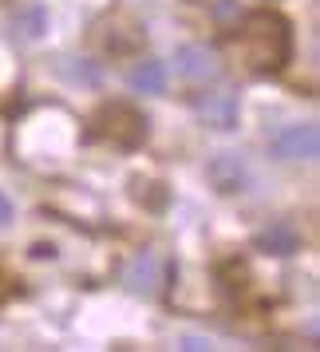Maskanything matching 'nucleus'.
Masks as SVG:
<instances>
[{
  "mask_svg": "<svg viewBox=\"0 0 320 352\" xmlns=\"http://www.w3.org/2000/svg\"><path fill=\"white\" fill-rule=\"evenodd\" d=\"M233 48H238V60L245 64V72L273 76L293 56V28L281 12L261 8V12H249L241 20V28L233 32Z\"/></svg>",
  "mask_w": 320,
  "mask_h": 352,
  "instance_id": "f257e3e1",
  "label": "nucleus"
},
{
  "mask_svg": "<svg viewBox=\"0 0 320 352\" xmlns=\"http://www.w3.org/2000/svg\"><path fill=\"white\" fill-rule=\"evenodd\" d=\"M146 115L135 111L130 103H107L99 107L95 119H91V135L103 139L111 146H123V151H135V146L146 143Z\"/></svg>",
  "mask_w": 320,
  "mask_h": 352,
  "instance_id": "f03ea898",
  "label": "nucleus"
},
{
  "mask_svg": "<svg viewBox=\"0 0 320 352\" xmlns=\"http://www.w3.org/2000/svg\"><path fill=\"white\" fill-rule=\"evenodd\" d=\"M174 72L190 83H206V80H218L222 76V60L206 44H182L174 52Z\"/></svg>",
  "mask_w": 320,
  "mask_h": 352,
  "instance_id": "7ed1b4c3",
  "label": "nucleus"
},
{
  "mask_svg": "<svg viewBox=\"0 0 320 352\" xmlns=\"http://www.w3.org/2000/svg\"><path fill=\"white\" fill-rule=\"evenodd\" d=\"M238 111H241V103L233 91H202V96H194V115L214 131L238 127Z\"/></svg>",
  "mask_w": 320,
  "mask_h": 352,
  "instance_id": "20e7f679",
  "label": "nucleus"
},
{
  "mask_svg": "<svg viewBox=\"0 0 320 352\" xmlns=\"http://www.w3.org/2000/svg\"><path fill=\"white\" fill-rule=\"evenodd\" d=\"M317 151H320V135L312 123H301V127H288L277 135V143H273V155L277 159H288V162H308V159H317Z\"/></svg>",
  "mask_w": 320,
  "mask_h": 352,
  "instance_id": "39448f33",
  "label": "nucleus"
},
{
  "mask_svg": "<svg viewBox=\"0 0 320 352\" xmlns=\"http://www.w3.org/2000/svg\"><path fill=\"white\" fill-rule=\"evenodd\" d=\"M209 182H214V190L222 194H238L245 190V182H249V170H245V159H241L238 151H222V155H214L206 166Z\"/></svg>",
  "mask_w": 320,
  "mask_h": 352,
  "instance_id": "423d86ee",
  "label": "nucleus"
},
{
  "mask_svg": "<svg viewBox=\"0 0 320 352\" xmlns=\"http://www.w3.org/2000/svg\"><path fill=\"white\" fill-rule=\"evenodd\" d=\"M253 250H261V254H269V257L297 254V250H301V230L293 222H269L265 230H257Z\"/></svg>",
  "mask_w": 320,
  "mask_h": 352,
  "instance_id": "0eeeda50",
  "label": "nucleus"
},
{
  "mask_svg": "<svg viewBox=\"0 0 320 352\" xmlns=\"http://www.w3.org/2000/svg\"><path fill=\"white\" fill-rule=\"evenodd\" d=\"M123 281H127L130 293H139V297H155L162 285V261L155 254H139L130 257L127 273H123Z\"/></svg>",
  "mask_w": 320,
  "mask_h": 352,
  "instance_id": "6e6552de",
  "label": "nucleus"
},
{
  "mask_svg": "<svg viewBox=\"0 0 320 352\" xmlns=\"http://www.w3.org/2000/svg\"><path fill=\"white\" fill-rule=\"evenodd\" d=\"M127 87L130 91H143V96H159L162 87H166V67L159 60H143L139 67L127 72Z\"/></svg>",
  "mask_w": 320,
  "mask_h": 352,
  "instance_id": "1a4fd4ad",
  "label": "nucleus"
},
{
  "mask_svg": "<svg viewBox=\"0 0 320 352\" xmlns=\"http://www.w3.org/2000/svg\"><path fill=\"white\" fill-rule=\"evenodd\" d=\"M12 24H16V32L24 36V40H36V36L44 32V24H48V16H44L40 8H28V12H20V16L12 20Z\"/></svg>",
  "mask_w": 320,
  "mask_h": 352,
  "instance_id": "9d476101",
  "label": "nucleus"
},
{
  "mask_svg": "<svg viewBox=\"0 0 320 352\" xmlns=\"http://www.w3.org/2000/svg\"><path fill=\"white\" fill-rule=\"evenodd\" d=\"M67 76H71V80H83V83H99V67L95 64H71Z\"/></svg>",
  "mask_w": 320,
  "mask_h": 352,
  "instance_id": "9b49d317",
  "label": "nucleus"
},
{
  "mask_svg": "<svg viewBox=\"0 0 320 352\" xmlns=\"http://www.w3.org/2000/svg\"><path fill=\"white\" fill-rule=\"evenodd\" d=\"M206 8H209V12H214L218 20H229V16H233V8H238V4H233V0H206Z\"/></svg>",
  "mask_w": 320,
  "mask_h": 352,
  "instance_id": "f8f14e48",
  "label": "nucleus"
},
{
  "mask_svg": "<svg viewBox=\"0 0 320 352\" xmlns=\"http://www.w3.org/2000/svg\"><path fill=\"white\" fill-rule=\"evenodd\" d=\"M182 349L186 352H209V340L206 336H182Z\"/></svg>",
  "mask_w": 320,
  "mask_h": 352,
  "instance_id": "ddd939ff",
  "label": "nucleus"
},
{
  "mask_svg": "<svg viewBox=\"0 0 320 352\" xmlns=\"http://www.w3.org/2000/svg\"><path fill=\"white\" fill-rule=\"evenodd\" d=\"M12 222V202H8V194H0V230Z\"/></svg>",
  "mask_w": 320,
  "mask_h": 352,
  "instance_id": "4468645a",
  "label": "nucleus"
}]
</instances>
